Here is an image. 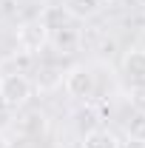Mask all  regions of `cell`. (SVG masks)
Masks as SVG:
<instances>
[{
	"label": "cell",
	"instance_id": "obj_1",
	"mask_svg": "<svg viewBox=\"0 0 145 148\" xmlns=\"http://www.w3.org/2000/svg\"><path fill=\"white\" fill-rule=\"evenodd\" d=\"M31 80L20 71H12V74H3L0 77V103L6 108H17L23 103H29L31 97Z\"/></svg>",
	"mask_w": 145,
	"mask_h": 148
},
{
	"label": "cell",
	"instance_id": "obj_2",
	"mask_svg": "<svg viewBox=\"0 0 145 148\" xmlns=\"http://www.w3.org/2000/svg\"><path fill=\"white\" fill-rule=\"evenodd\" d=\"M49 29L43 26V20L34 17V20H26V23H20L17 29V46L23 49V51H29V54H34V51H40L46 43H49Z\"/></svg>",
	"mask_w": 145,
	"mask_h": 148
},
{
	"label": "cell",
	"instance_id": "obj_3",
	"mask_svg": "<svg viewBox=\"0 0 145 148\" xmlns=\"http://www.w3.org/2000/svg\"><path fill=\"white\" fill-rule=\"evenodd\" d=\"M66 91L71 97H77V100H88L94 94V74H91V69H85V66L71 69L66 74Z\"/></svg>",
	"mask_w": 145,
	"mask_h": 148
},
{
	"label": "cell",
	"instance_id": "obj_4",
	"mask_svg": "<svg viewBox=\"0 0 145 148\" xmlns=\"http://www.w3.org/2000/svg\"><path fill=\"white\" fill-rule=\"evenodd\" d=\"M122 69H125V77L134 86H145V51L142 49L128 51L125 60H122Z\"/></svg>",
	"mask_w": 145,
	"mask_h": 148
},
{
	"label": "cell",
	"instance_id": "obj_5",
	"mask_svg": "<svg viewBox=\"0 0 145 148\" xmlns=\"http://www.w3.org/2000/svg\"><path fill=\"white\" fill-rule=\"evenodd\" d=\"M68 9L66 6H49L43 14H40V20H43V26L49 29V34H54V32H60V29H66L68 26Z\"/></svg>",
	"mask_w": 145,
	"mask_h": 148
},
{
	"label": "cell",
	"instance_id": "obj_6",
	"mask_svg": "<svg viewBox=\"0 0 145 148\" xmlns=\"http://www.w3.org/2000/svg\"><path fill=\"white\" fill-rule=\"evenodd\" d=\"M83 148H120L117 145V140L111 137L108 131H103V128H94L85 134V143H83Z\"/></svg>",
	"mask_w": 145,
	"mask_h": 148
},
{
	"label": "cell",
	"instance_id": "obj_7",
	"mask_svg": "<svg viewBox=\"0 0 145 148\" xmlns=\"http://www.w3.org/2000/svg\"><path fill=\"white\" fill-rule=\"evenodd\" d=\"M125 131H128V137H131L134 143H145V111H134V114H131Z\"/></svg>",
	"mask_w": 145,
	"mask_h": 148
},
{
	"label": "cell",
	"instance_id": "obj_8",
	"mask_svg": "<svg viewBox=\"0 0 145 148\" xmlns=\"http://www.w3.org/2000/svg\"><path fill=\"white\" fill-rule=\"evenodd\" d=\"M49 40H54V46H57V49H63V51H71L74 46H77V40H80V34L74 32L71 26H66V29L54 32V34L49 37Z\"/></svg>",
	"mask_w": 145,
	"mask_h": 148
},
{
	"label": "cell",
	"instance_id": "obj_9",
	"mask_svg": "<svg viewBox=\"0 0 145 148\" xmlns=\"http://www.w3.org/2000/svg\"><path fill=\"white\" fill-rule=\"evenodd\" d=\"M68 14L74 17H91L97 9H100V0H68Z\"/></svg>",
	"mask_w": 145,
	"mask_h": 148
},
{
	"label": "cell",
	"instance_id": "obj_10",
	"mask_svg": "<svg viewBox=\"0 0 145 148\" xmlns=\"http://www.w3.org/2000/svg\"><path fill=\"white\" fill-rule=\"evenodd\" d=\"M131 106H134V111H145V86H134Z\"/></svg>",
	"mask_w": 145,
	"mask_h": 148
},
{
	"label": "cell",
	"instance_id": "obj_11",
	"mask_svg": "<svg viewBox=\"0 0 145 148\" xmlns=\"http://www.w3.org/2000/svg\"><path fill=\"white\" fill-rule=\"evenodd\" d=\"M0 148H9V145H6V140H3V134H0Z\"/></svg>",
	"mask_w": 145,
	"mask_h": 148
}]
</instances>
